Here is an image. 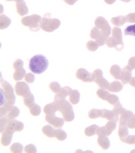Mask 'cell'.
Returning a JSON list of instances; mask_svg holds the SVG:
<instances>
[{"label": "cell", "instance_id": "obj_1", "mask_svg": "<svg viewBox=\"0 0 135 153\" xmlns=\"http://www.w3.org/2000/svg\"><path fill=\"white\" fill-rule=\"evenodd\" d=\"M13 89L10 84H8L6 81L1 79V108H0V117H4L9 109L13 106L15 102V95H14Z\"/></svg>", "mask_w": 135, "mask_h": 153}, {"label": "cell", "instance_id": "obj_2", "mask_svg": "<svg viewBox=\"0 0 135 153\" xmlns=\"http://www.w3.org/2000/svg\"><path fill=\"white\" fill-rule=\"evenodd\" d=\"M48 65H49V61L47 60V58L44 55L38 54V55H35L31 58L29 66L32 73L41 75V74H43L44 71L47 70Z\"/></svg>", "mask_w": 135, "mask_h": 153}, {"label": "cell", "instance_id": "obj_3", "mask_svg": "<svg viewBox=\"0 0 135 153\" xmlns=\"http://www.w3.org/2000/svg\"><path fill=\"white\" fill-rule=\"evenodd\" d=\"M58 102V110L62 113V117L65 122H72L74 118V112H73L72 106L70 102L66 101L65 99L56 100Z\"/></svg>", "mask_w": 135, "mask_h": 153}, {"label": "cell", "instance_id": "obj_4", "mask_svg": "<svg viewBox=\"0 0 135 153\" xmlns=\"http://www.w3.org/2000/svg\"><path fill=\"white\" fill-rule=\"evenodd\" d=\"M50 16L46 14L45 16L42 18V22H41V29L45 32H54L55 30H57L59 27H60V21L58 19H51L49 18Z\"/></svg>", "mask_w": 135, "mask_h": 153}, {"label": "cell", "instance_id": "obj_5", "mask_svg": "<svg viewBox=\"0 0 135 153\" xmlns=\"http://www.w3.org/2000/svg\"><path fill=\"white\" fill-rule=\"evenodd\" d=\"M41 22L42 19L38 14H33V16H23L21 19V24L23 26L29 27L32 32L39 31V29L41 28Z\"/></svg>", "mask_w": 135, "mask_h": 153}, {"label": "cell", "instance_id": "obj_6", "mask_svg": "<svg viewBox=\"0 0 135 153\" xmlns=\"http://www.w3.org/2000/svg\"><path fill=\"white\" fill-rule=\"evenodd\" d=\"M92 82L97 83L98 85H99L100 88L109 90L110 83L108 82V81L104 78V76H103L102 70H95V71H94V73L92 74Z\"/></svg>", "mask_w": 135, "mask_h": 153}, {"label": "cell", "instance_id": "obj_7", "mask_svg": "<svg viewBox=\"0 0 135 153\" xmlns=\"http://www.w3.org/2000/svg\"><path fill=\"white\" fill-rule=\"evenodd\" d=\"M95 25L97 28H99L101 31L103 32V34H104L107 38H109L112 30H111V27H110V25L108 24V22L106 21V19H105L104 18H102V16H98L95 21Z\"/></svg>", "mask_w": 135, "mask_h": 153}, {"label": "cell", "instance_id": "obj_8", "mask_svg": "<svg viewBox=\"0 0 135 153\" xmlns=\"http://www.w3.org/2000/svg\"><path fill=\"white\" fill-rule=\"evenodd\" d=\"M90 38L92 39H95V42L98 43V45L99 46H103L106 44V41H107V37L103 34V32L101 31L99 28H97V27H95V28L92 29V31H90Z\"/></svg>", "mask_w": 135, "mask_h": 153}, {"label": "cell", "instance_id": "obj_9", "mask_svg": "<svg viewBox=\"0 0 135 153\" xmlns=\"http://www.w3.org/2000/svg\"><path fill=\"white\" fill-rule=\"evenodd\" d=\"M46 122L49 123V125H52L53 127H56V128H61L63 125H64V118H61V117H56L55 114H46V117H45Z\"/></svg>", "mask_w": 135, "mask_h": 153}, {"label": "cell", "instance_id": "obj_10", "mask_svg": "<svg viewBox=\"0 0 135 153\" xmlns=\"http://www.w3.org/2000/svg\"><path fill=\"white\" fill-rule=\"evenodd\" d=\"M14 91H15V94L18 96H23V97H24L26 94L29 93V87L26 83L21 82V81H19V82L16 83Z\"/></svg>", "mask_w": 135, "mask_h": 153}, {"label": "cell", "instance_id": "obj_11", "mask_svg": "<svg viewBox=\"0 0 135 153\" xmlns=\"http://www.w3.org/2000/svg\"><path fill=\"white\" fill-rule=\"evenodd\" d=\"M106 44H107L108 47H110V48H115L117 51H121L122 49L124 48V44H123V43H121V42H119V41H117L116 39H115L113 36L109 37V38L107 39Z\"/></svg>", "mask_w": 135, "mask_h": 153}, {"label": "cell", "instance_id": "obj_12", "mask_svg": "<svg viewBox=\"0 0 135 153\" xmlns=\"http://www.w3.org/2000/svg\"><path fill=\"white\" fill-rule=\"evenodd\" d=\"M132 68H130L129 65H126L125 68L122 70V75H121V82L123 85H125V84H129L130 80H131V75H132Z\"/></svg>", "mask_w": 135, "mask_h": 153}, {"label": "cell", "instance_id": "obj_13", "mask_svg": "<svg viewBox=\"0 0 135 153\" xmlns=\"http://www.w3.org/2000/svg\"><path fill=\"white\" fill-rule=\"evenodd\" d=\"M76 78L78 80L82 81V82H85V83L92 82V75H90L85 68H79V70L76 71Z\"/></svg>", "mask_w": 135, "mask_h": 153}, {"label": "cell", "instance_id": "obj_14", "mask_svg": "<svg viewBox=\"0 0 135 153\" xmlns=\"http://www.w3.org/2000/svg\"><path fill=\"white\" fill-rule=\"evenodd\" d=\"M14 131L9 130V129H5L4 132H2V136H1V144L3 146H8L10 144L11 140H12V136H13Z\"/></svg>", "mask_w": 135, "mask_h": 153}, {"label": "cell", "instance_id": "obj_15", "mask_svg": "<svg viewBox=\"0 0 135 153\" xmlns=\"http://www.w3.org/2000/svg\"><path fill=\"white\" fill-rule=\"evenodd\" d=\"M6 129L12 130V131H14V132H21V131H23V124L21 122H18V120H9L8 123H7Z\"/></svg>", "mask_w": 135, "mask_h": 153}, {"label": "cell", "instance_id": "obj_16", "mask_svg": "<svg viewBox=\"0 0 135 153\" xmlns=\"http://www.w3.org/2000/svg\"><path fill=\"white\" fill-rule=\"evenodd\" d=\"M71 91H72V89H71L70 87H63V88H61L60 92L57 93V94L55 95L54 99H55V100L65 99L66 97H69Z\"/></svg>", "mask_w": 135, "mask_h": 153}, {"label": "cell", "instance_id": "obj_17", "mask_svg": "<svg viewBox=\"0 0 135 153\" xmlns=\"http://www.w3.org/2000/svg\"><path fill=\"white\" fill-rule=\"evenodd\" d=\"M133 115V112L130 111V110H125V111L120 114L119 117V124L120 126H126L128 120H130V117Z\"/></svg>", "mask_w": 135, "mask_h": 153}, {"label": "cell", "instance_id": "obj_18", "mask_svg": "<svg viewBox=\"0 0 135 153\" xmlns=\"http://www.w3.org/2000/svg\"><path fill=\"white\" fill-rule=\"evenodd\" d=\"M58 110V102L56 100H54V102L47 104L44 107V112L46 114H53Z\"/></svg>", "mask_w": 135, "mask_h": 153}, {"label": "cell", "instance_id": "obj_19", "mask_svg": "<svg viewBox=\"0 0 135 153\" xmlns=\"http://www.w3.org/2000/svg\"><path fill=\"white\" fill-rule=\"evenodd\" d=\"M101 117L107 118L108 120H119V115H117L114 111H111V110L108 109H102V117Z\"/></svg>", "mask_w": 135, "mask_h": 153}, {"label": "cell", "instance_id": "obj_20", "mask_svg": "<svg viewBox=\"0 0 135 153\" xmlns=\"http://www.w3.org/2000/svg\"><path fill=\"white\" fill-rule=\"evenodd\" d=\"M15 8H16V11H18V13L19 14V16H26V14H28V12H29L28 6H26V4L24 3L23 1L18 2V3H16Z\"/></svg>", "mask_w": 135, "mask_h": 153}, {"label": "cell", "instance_id": "obj_21", "mask_svg": "<svg viewBox=\"0 0 135 153\" xmlns=\"http://www.w3.org/2000/svg\"><path fill=\"white\" fill-rule=\"evenodd\" d=\"M98 144L104 150H107L110 147V140L108 139V136H99L98 137Z\"/></svg>", "mask_w": 135, "mask_h": 153}, {"label": "cell", "instance_id": "obj_22", "mask_svg": "<svg viewBox=\"0 0 135 153\" xmlns=\"http://www.w3.org/2000/svg\"><path fill=\"white\" fill-rule=\"evenodd\" d=\"M110 74H111L116 80H120V79H121V75H122V70L119 65H114L110 68Z\"/></svg>", "mask_w": 135, "mask_h": 153}, {"label": "cell", "instance_id": "obj_23", "mask_svg": "<svg viewBox=\"0 0 135 153\" xmlns=\"http://www.w3.org/2000/svg\"><path fill=\"white\" fill-rule=\"evenodd\" d=\"M80 99V94L76 90H72L69 95V102L71 104H77Z\"/></svg>", "mask_w": 135, "mask_h": 153}, {"label": "cell", "instance_id": "obj_24", "mask_svg": "<svg viewBox=\"0 0 135 153\" xmlns=\"http://www.w3.org/2000/svg\"><path fill=\"white\" fill-rule=\"evenodd\" d=\"M122 87H123V84L121 82H119L118 80H116L115 82H113L110 84V87H109V91H111V92H120V91L122 90Z\"/></svg>", "mask_w": 135, "mask_h": 153}, {"label": "cell", "instance_id": "obj_25", "mask_svg": "<svg viewBox=\"0 0 135 153\" xmlns=\"http://www.w3.org/2000/svg\"><path fill=\"white\" fill-rule=\"evenodd\" d=\"M26 73L23 68H18V70H15V71H14L13 79H14V81H16V82H19V81H21L24 76H26Z\"/></svg>", "mask_w": 135, "mask_h": 153}, {"label": "cell", "instance_id": "obj_26", "mask_svg": "<svg viewBox=\"0 0 135 153\" xmlns=\"http://www.w3.org/2000/svg\"><path fill=\"white\" fill-rule=\"evenodd\" d=\"M42 131H43L44 135H46L47 137H49V138H55V130L53 129V126L52 125L45 126V127H43Z\"/></svg>", "mask_w": 135, "mask_h": 153}, {"label": "cell", "instance_id": "obj_27", "mask_svg": "<svg viewBox=\"0 0 135 153\" xmlns=\"http://www.w3.org/2000/svg\"><path fill=\"white\" fill-rule=\"evenodd\" d=\"M19 115V109L16 106H12L9 109V111L6 113V117L8 120H14L15 117H18Z\"/></svg>", "mask_w": 135, "mask_h": 153}, {"label": "cell", "instance_id": "obj_28", "mask_svg": "<svg viewBox=\"0 0 135 153\" xmlns=\"http://www.w3.org/2000/svg\"><path fill=\"white\" fill-rule=\"evenodd\" d=\"M112 36L114 37L115 39H116L117 41L121 42V43H123V39H122V31L120 28H118V27H115V28L112 29V32H111Z\"/></svg>", "mask_w": 135, "mask_h": 153}, {"label": "cell", "instance_id": "obj_29", "mask_svg": "<svg viewBox=\"0 0 135 153\" xmlns=\"http://www.w3.org/2000/svg\"><path fill=\"white\" fill-rule=\"evenodd\" d=\"M118 135L121 141H123L125 138L128 136V127L127 126H119V131H118Z\"/></svg>", "mask_w": 135, "mask_h": 153}, {"label": "cell", "instance_id": "obj_30", "mask_svg": "<svg viewBox=\"0 0 135 153\" xmlns=\"http://www.w3.org/2000/svg\"><path fill=\"white\" fill-rule=\"evenodd\" d=\"M10 23H11V21L9 18H7V16H5L4 14H1V16H0V29L1 30L6 29L7 27L10 25Z\"/></svg>", "mask_w": 135, "mask_h": 153}, {"label": "cell", "instance_id": "obj_31", "mask_svg": "<svg viewBox=\"0 0 135 153\" xmlns=\"http://www.w3.org/2000/svg\"><path fill=\"white\" fill-rule=\"evenodd\" d=\"M98 126L95 125H92V126H90V127H87V129L84 130V134L85 136H87V137H92V136H94L97 134V131H98Z\"/></svg>", "mask_w": 135, "mask_h": 153}, {"label": "cell", "instance_id": "obj_32", "mask_svg": "<svg viewBox=\"0 0 135 153\" xmlns=\"http://www.w3.org/2000/svg\"><path fill=\"white\" fill-rule=\"evenodd\" d=\"M55 138L58 139L59 141H64L66 138H67V134H66L63 130H61L58 128V129L55 130Z\"/></svg>", "mask_w": 135, "mask_h": 153}, {"label": "cell", "instance_id": "obj_33", "mask_svg": "<svg viewBox=\"0 0 135 153\" xmlns=\"http://www.w3.org/2000/svg\"><path fill=\"white\" fill-rule=\"evenodd\" d=\"M34 101H35V97H34V95L32 94L31 92L23 97V103H24V105L28 106V107H29L32 104H34Z\"/></svg>", "mask_w": 135, "mask_h": 153}, {"label": "cell", "instance_id": "obj_34", "mask_svg": "<svg viewBox=\"0 0 135 153\" xmlns=\"http://www.w3.org/2000/svg\"><path fill=\"white\" fill-rule=\"evenodd\" d=\"M112 24L115 25V26H122V25H124L126 23V18L125 16H115V18H113L111 19Z\"/></svg>", "mask_w": 135, "mask_h": 153}, {"label": "cell", "instance_id": "obj_35", "mask_svg": "<svg viewBox=\"0 0 135 153\" xmlns=\"http://www.w3.org/2000/svg\"><path fill=\"white\" fill-rule=\"evenodd\" d=\"M97 95H98V97L101 98L102 100H107L110 95V92L108 90H106V89L100 88V90L97 91Z\"/></svg>", "mask_w": 135, "mask_h": 153}, {"label": "cell", "instance_id": "obj_36", "mask_svg": "<svg viewBox=\"0 0 135 153\" xmlns=\"http://www.w3.org/2000/svg\"><path fill=\"white\" fill-rule=\"evenodd\" d=\"M29 108L31 114L34 115V117H38V115L41 113V107L38 104H35V103H34V104H32Z\"/></svg>", "mask_w": 135, "mask_h": 153}, {"label": "cell", "instance_id": "obj_37", "mask_svg": "<svg viewBox=\"0 0 135 153\" xmlns=\"http://www.w3.org/2000/svg\"><path fill=\"white\" fill-rule=\"evenodd\" d=\"M97 134H98V136H109L112 134V131H110L106 126H105V127L98 128Z\"/></svg>", "mask_w": 135, "mask_h": 153}, {"label": "cell", "instance_id": "obj_38", "mask_svg": "<svg viewBox=\"0 0 135 153\" xmlns=\"http://www.w3.org/2000/svg\"><path fill=\"white\" fill-rule=\"evenodd\" d=\"M10 151L13 153H21L23 151V147L21 143H14V144L11 145Z\"/></svg>", "mask_w": 135, "mask_h": 153}, {"label": "cell", "instance_id": "obj_39", "mask_svg": "<svg viewBox=\"0 0 135 153\" xmlns=\"http://www.w3.org/2000/svg\"><path fill=\"white\" fill-rule=\"evenodd\" d=\"M102 117V110L101 109H92L88 112V117L90 118H98Z\"/></svg>", "mask_w": 135, "mask_h": 153}, {"label": "cell", "instance_id": "obj_40", "mask_svg": "<svg viewBox=\"0 0 135 153\" xmlns=\"http://www.w3.org/2000/svg\"><path fill=\"white\" fill-rule=\"evenodd\" d=\"M124 34L126 36H133L135 37V25H130L127 27L124 31Z\"/></svg>", "mask_w": 135, "mask_h": 153}, {"label": "cell", "instance_id": "obj_41", "mask_svg": "<svg viewBox=\"0 0 135 153\" xmlns=\"http://www.w3.org/2000/svg\"><path fill=\"white\" fill-rule=\"evenodd\" d=\"M49 88H50V90L53 91V92L55 93V94L59 93V92H60V90H61L60 85H59V83H57V82L50 83V85H49Z\"/></svg>", "mask_w": 135, "mask_h": 153}, {"label": "cell", "instance_id": "obj_42", "mask_svg": "<svg viewBox=\"0 0 135 153\" xmlns=\"http://www.w3.org/2000/svg\"><path fill=\"white\" fill-rule=\"evenodd\" d=\"M113 111L116 113L117 115H120V114H122V113L125 111V109L123 108V106L120 104V102H118L117 104L114 105V109H113Z\"/></svg>", "mask_w": 135, "mask_h": 153}, {"label": "cell", "instance_id": "obj_43", "mask_svg": "<svg viewBox=\"0 0 135 153\" xmlns=\"http://www.w3.org/2000/svg\"><path fill=\"white\" fill-rule=\"evenodd\" d=\"M99 47V45H98V43L95 41H88L87 43V48L90 51H95Z\"/></svg>", "mask_w": 135, "mask_h": 153}, {"label": "cell", "instance_id": "obj_44", "mask_svg": "<svg viewBox=\"0 0 135 153\" xmlns=\"http://www.w3.org/2000/svg\"><path fill=\"white\" fill-rule=\"evenodd\" d=\"M8 118L7 117H1L0 118V132H4V130L6 129V126H7V123H8Z\"/></svg>", "mask_w": 135, "mask_h": 153}, {"label": "cell", "instance_id": "obj_45", "mask_svg": "<svg viewBox=\"0 0 135 153\" xmlns=\"http://www.w3.org/2000/svg\"><path fill=\"white\" fill-rule=\"evenodd\" d=\"M107 101L110 103V104L115 105V104H117V103L119 102V98H118L117 96H116V95H114V94H110V95H109V97H108Z\"/></svg>", "mask_w": 135, "mask_h": 153}, {"label": "cell", "instance_id": "obj_46", "mask_svg": "<svg viewBox=\"0 0 135 153\" xmlns=\"http://www.w3.org/2000/svg\"><path fill=\"white\" fill-rule=\"evenodd\" d=\"M122 142L126 143V144H130V145H135V135H130V136L128 135Z\"/></svg>", "mask_w": 135, "mask_h": 153}, {"label": "cell", "instance_id": "obj_47", "mask_svg": "<svg viewBox=\"0 0 135 153\" xmlns=\"http://www.w3.org/2000/svg\"><path fill=\"white\" fill-rule=\"evenodd\" d=\"M117 122L118 120H109V122L107 123V125H106V127L109 129L110 131H114L115 130V128H116V125H117Z\"/></svg>", "mask_w": 135, "mask_h": 153}, {"label": "cell", "instance_id": "obj_48", "mask_svg": "<svg viewBox=\"0 0 135 153\" xmlns=\"http://www.w3.org/2000/svg\"><path fill=\"white\" fill-rule=\"evenodd\" d=\"M24 152H26V153H36L37 152V148H36L35 145L29 144L28 146L24 147Z\"/></svg>", "mask_w": 135, "mask_h": 153}, {"label": "cell", "instance_id": "obj_49", "mask_svg": "<svg viewBox=\"0 0 135 153\" xmlns=\"http://www.w3.org/2000/svg\"><path fill=\"white\" fill-rule=\"evenodd\" d=\"M126 126L129 128V129H135V114L134 113H133V115L130 117V120H128V123H127Z\"/></svg>", "mask_w": 135, "mask_h": 153}, {"label": "cell", "instance_id": "obj_50", "mask_svg": "<svg viewBox=\"0 0 135 153\" xmlns=\"http://www.w3.org/2000/svg\"><path fill=\"white\" fill-rule=\"evenodd\" d=\"M125 18H126V22H127V23L134 24L135 23V12H132V13L127 14Z\"/></svg>", "mask_w": 135, "mask_h": 153}, {"label": "cell", "instance_id": "obj_51", "mask_svg": "<svg viewBox=\"0 0 135 153\" xmlns=\"http://www.w3.org/2000/svg\"><path fill=\"white\" fill-rule=\"evenodd\" d=\"M23 60H21V59H16V60L13 62V68H14V70H18V68H23Z\"/></svg>", "mask_w": 135, "mask_h": 153}, {"label": "cell", "instance_id": "obj_52", "mask_svg": "<svg viewBox=\"0 0 135 153\" xmlns=\"http://www.w3.org/2000/svg\"><path fill=\"white\" fill-rule=\"evenodd\" d=\"M24 80H26V83H33L34 81H35V76H34V73L26 74V76H24Z\"/></svg>", "mask_w": 135, "mask_h": 153}, {"label": "cell", "instance_id": "obj_53", "mask_svg": "<svg viewBox=\"0 0 135 153\" xmlns=\"http://www.w3.org/2000/svg\"><path fill=\"white\" fill-rule=\"evenodd\" d=\"M128 65L132 68V70H135V56H133V57H131L129 59Z\"/></svg>", "mask_w": 135, "mask_h": 153}, {"label": "cell", "instance_id": "obj_54", "mask_svg": "<svg viewBox=\"0 0 135 153\" xmlns=\"http://www.w3.org/2000/svg\"><path fill=\"white\" fill-rule=\"evenodd\" d=\"M64 1L68 4V5H73V4L77 1V0H64Z\"/></svg>", "mask_w": 135, "mask_h": 153}, {"label": "cell", "instance_id": "obj_55", "mask_svg": "<svg viewBox=\"0 0 135 153\" xmlns=\"http://www.w3.org/2000/svg\"><path fill=\"white\" fill-rule=\"evenodd\" d=\"M129 84L132 86V87H134V88H135V78H131V80H130Z\"/></svg>", "mask_w": 135, "mask_h": 153}, {"label": "cell", "instance_id": "obj_56", "mask_svg": "<svg viewBox=\"0 0 135 153\" xmlns=\"http://www.w3.org/2000/svg\"><path fill=\"white\" fill-rule=\"evenodd\" d=\"M104 1L106 2V3H108V4H113L115 1H116V0H104Z\"/></svg>", "mask_w": 135, "mask_h": 153}, {"label": "cell", "instance_id": "obj_57", "mask_svg": "<svg viewBox=\"0 0 135 153\" xmlns=\"http://www.w3.org/2000/svg\"><path fill=\"white\" fill-rule=\"evenodd\" d=\"M14 1H15L16 3H18V2H21V1H23V0H14Z\"/></svg>", "mask_w": 135, "mask_h": 153}, {"label": "cell", "instance_id": "obj_58", "mask_svg": "<svg viewBox=\"0 0 135 153\" xmlns=\"http://www.w3.org/2000/svg\"><path fill=\"white\" fill-rule=\"evenodd\" d=\"M121 1H123V2H129L130 0H121Z\"/></svg>", "mask_w": 135, "mask_h": 153}, {"label": "cell", "instance_id": "obj_59", "mask_svg": "<svg viewBox=\"0 0 135 153\" xmlns=\"http://www.w3.org/2000/svg\"><path fill=\"white\" fill-rule=\"evenodd\" d=\"M6 1H14V0H6Z\"/></svg>", "mask_w": 135, "mask_h": 153}]
</instances>
